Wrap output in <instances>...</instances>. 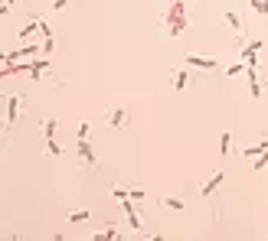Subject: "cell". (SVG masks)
I'll list each match as a JSON object with an SVG mask.
<instances>
[{"label": "cell", "instance_id": "6da1fadb", "mask_svg": "<svg viewBox=\"0 0 268 241\" xmlns=\"http://www.w3.org/2000/svg\"><path fill=\"white\" fill-rule=\"evenodd\" d=\"M164 23H167V30H170V36H183V30L190 26V20H187V10H183V0H174V4L167 7V13H164Z\"/></svg>", "mask_w": 268, "mask_h": 241}, {"label": "cell", "instance_id": "7a4b0ae2", "mask_svg": "<svg viewBox=\"0 0 268 241\" xmlns=\"http://www.w3.org/2000/svg\"><path fill=\"white\" fill-rule=\"evenodd\" d=\"M20 111H23V95L13 92L10 98H7V137H10V134H13V127H17Z\"/></svg>", "mask_w": 268, "mask_h": 241}, {"label": "cell", "instance_id": "3957f363", "mask_svg": "<svg viewBox=\"0 0 268 241\" xmlns=\"http://www.w3.org/2000/svg\"><path fill=\"white\" fill-rule=\"evenodd\" d=\"M183 62H187L190 68H200V72H223V65H219L216 56H200V52H190Z\"/></svg>", "mask_w": 268, "mask_h": 241}, {"label": "cell", "instance_id": "277c9868", "mask_svg": "<svg viewBox=\"0 0 268 241\" xmlns=\"http://www.w3.org/2000/svg\"><path fill=\"white\" fill-rule=\"evenodd\" d=\"M105 121H108V127H115V130H125L128 127V105H112L105 111Z\"/></svg>", "mask_w": 268, "mask_h": 241}, {"label": "cell", "instance_id": "5b68a950", "mask_svg": "<svg viewBox=\"0 0 268 241\" xmlns=\"http://www.w3.org/2000/svg\"><path fill=\"white\" fill-rule=\"evenodd\" d=\"M75 150H79V160L85 163V167H92V170H98V167H101V160L95 156L92 140H88V137H85V140H75Z\"/></svg>", "mask_w": 268, "mask_h": 241}, {"label": "cell", "instance_id": "8992f818", "mask_svg": "<svg viewBox=\"0 0 268 241\" xmlns=\"http://www.w3.org/2000/svg\"><path fill=\"white\" fill-rule=\"evenodd\" d=\"M223 183H226V170H216V173H209V176H206V183L200 186V192L212 199V196H216V189H219Z\"/></svg>", "mask_w": 268, "mask_h": 241}, {"label": "cell", "instance_id": "52a82bcc", "mask_svg": "<svg viewBox=\"0 0 268 241\" xmlns=\"http://www.w3.org/2000/svg\"><path fill=\"white\" fill-rule=\"evenodd\" d=\"M39 56V46L36 43H26V46H20V49H13V52H7L4 62H17V59H36Z\"/></svg>", "mask_w": 268, "mask_h": 241}, {"label": "cell", "instance_id": "ba28073f", "mask_svg": "<svg viewBox=\"0 0 268 241\" xmlns=\"http://www.w3.org/2000/svg\"><path fill=\"white\" fill-rule=\"evenodd\" d=\"M223 23H226V26H232L236 39L242 43V36H245V23H242V17H239L236 10H226V13H223Z\"/></svg>", "mask_w": 268, "mask_h": 241}, {"label": "cell", "instance_id": "9c48e42d", "mask_svg": "<svg viewBox=\"0 0 268 241\" xmlns=\"http://www.w3.org/2000/svg\"><path fill=\"white\" fill-rule=\"evenodd\" d=\"M121 209H125V215H128V225H131L134 231H141V215H137V205H134V199L128 196V199H121Z\"/></svg>", "mask_w": 268, "mask_h": 241}, {"label": "cell", "instance_id": "30bf717a", "mask_svg": "<svg viewBox=\"0 0 268 241\" xmlns=\"http://www.w3.org/2000/svg\"><path fill=\"white\" fill-rule=\"evenodd\" d=\"M92 238H108V241H115V238H121V225H118V222L95 225V228H92Z\"/></svg>", "mask_w": 268, "mask_h": 241}, {"label": "cell", "instance_id": "8fae6325", "mask_svg": "<svg viewBox=\"0 0 268 241\" xmlns=\"http://www.w3.org/2000/svg\"><path fill=\"white\" fill-rule=\"evenodd\" d=\"M245 75H249V95H252V101H258V98H262V92H265V82L255 75V68H245Z\"/></svg>", "mask_w": 268, "mask_h": 241}, {"label": "cell", "instance_id": "7c38bea8", "mask_svg": "<svg viewBox=\"0 0 268 241\" xmlns=\"http://www.w3.org/2000/svg\"><path fill=\"white\" fill-rule=\"evenodd\" d=\"M170 85H174V92H183V88L190 85V72L187 68H174V72H170Z\"/></svg>", "mask_w": 268, "mask_h": 241}, {"label": "cell", "instance_id": "4fadbf2b", "mask_svg": "<svg viewBox=\"0 0 268 241\" xmlns=\"http://www.w3.org/2000/svg\"><path fill=\"white\" fill-rule=\"evenodd\" d=\"M39 26H43V17H39V20H30V23H26L23 30L17 33V39H33V36L39 33Z\"/></svg>", "mask_w": 268, "mask_h": 241}, {"label": "cell", "instance_id": "5bb4252c", "mask_svg": "<svg viewBox=\"0 0 268 241\" xmlns=\"http://www.w3.org/2000/svg\"><path fill=\"white\" fill-rule=\"evenodd\" d=\"M56 127H59V118L52 114V118H46L39 124V130H43V140H49V137H56Z\"/></svg>", "mask_w": 268, "mask_h": 241}, {"label": "cell", "instance_id": "9a60e30c", "mask_svg": "<svg viewBox=\"0 0 268 241\" xmlns=\"http://www.w3.org/2000/svg\"><path fill=\"white\" fill-rule=\"evenodd\" d=\"M245 68H249V65H245V62L239 59V62H232V65H226V68H223V75H226V78H239V75H242Z\"/></svg>", "mask_w": 268, "mask_h": 241}, {"label": "cell", "instance_id": "2e32d148", "mask_svg": "<svg viewBox=\"0 0 268 241\" xmlns=\"http://www.w3.org/2000/svg\"><path fill=\"white\" fill-rule=\"evenodd\" d=\"M85 137H92V121H79L75 127V140H85Z\"/></svg>", "mask_w": 268, "mask_h": 241}, {"label": "cell", "instance_id": "e0dca14e", "mask_svg": "<svg viewBox=\"0 0 268 241\" xmlns=\"http://www.w3.org/2000/svg\"><path fill=\"white\" fill-rule=\"evenodd\" d=\"M229 150H232V134H229V130H223V134H219V153H229Z\"/></svg>", "mask_w": 268, "mask_h": 241}, {"label": "cell", "instance_id": "ac0fdd59", "mask_svg": "<svg viewBox=\"0 0 268 241\" xmlns=\"http://www.w3.org/2000/svg\"><path fill=\"white\" fill-rule=\"evenodd\" d=\"M69 222H72V225H82V222H88V218H92V212H85V209H79V212H69Z\"/></svg>", "mask_w": 268, "mask_h": 241}, {"label": "cell", "instance_id": "d6986e66", "mask_svg": "<svg viewBox=\"0 0 268 241\" xmlns=\"http://www.w3.org/2000/svg\"><path fill=\"white\" fill-rule=\"evenodd\" d=\"M258 153H265V150H262V143H258V140H255V143H249V147L242 150V156H245V160H255Z\"/></svg>", "mask_w": 268, "mask_h": 241}, {"label": "cell", "instance_id": "ffe728a7", "mask_svg": "<svg viewBox=\"0 0 268 241\" xmlns=\"http://www.w3.org/2000/svg\"><path fill=\"white\" fill-rule=\"evenodd\" d=\"M160 205H167V209H177V212H183V209H187V202H183V199H160Z\"/></svg>", "mask_w": 268, "mask_h": 241}, {"label": "cell", "instance_id": "44dd1931", "mask_svg": "<svg viewBox=\"0 0 268 241\" xmlns=\"http://www.w3.org/2000/svg\"><path fill=\"white\" fill-rule=\"evenodd\" d=\"M46 153H49V156H63V147L56 143V137H49V140H46Z\"/></svg>", "mask_w": 268, "mask_h": 241}, {"label": "cell", "instance_id": "7402d4cb", "mask_svg": "<svg viewBox=\"0 0 268 241\" xmlns=\"http://www.w3.org/2000/svg\"><path fill=\"white\" fill-rule=\"evenodd\" d=\"M128 196H131L134 202H141V199H147V189H144V186H131V189H128Z\"/></svg>", "mask_w": 268, "mask_h": 241}, {"label": "cell", "instance_id": "603a6c76", "mask_svg": "<svg viewBox=\"0 0 268 241\" xmlns=\"http://www.w3.org/2000/svg\"><path fill=\"white\" fill-rule=\"evenodd\" d=\"M252 170H268V150H265V153H258L255 160H252Z\"/></svg>", "mask_w": 268, "mask_h": 241}, {"label": "cell", "instance_id": "cb8c5ba5", "mask_svg": "<svg viewBox=\"0 0 268 241\" xmlns=\"http://www.w3.org/2000/svg\"><path fill=\"white\" fill-rule=\"evenodd\" d=\"M252 10H255L258 17H268V0H252Z\"/></svg>", "mask_w": 268, "mask_h": 241}, {"label": "cell", "instance_id": "d4e9b609", "mask_svg": "<svg viewBox=\"0 0 268 241\" xmlns=\"http://www.w3.org/2000/svg\"><path fill=\"white\" fill-rule=\"evenodd\" d=\"M69 4H72V0H56V4H52V10H66Z\"/></svg>", "mask_w": 268, "mask_h": 241}, {"label": "cell", "instance_id": "484cf974", "mask_svg": "<svg viewBox=\"0 0 268 241\" xmlns=\"http://www.w3.org/2000/svg\"><path fill=\"white\" fill-rule=\"evenodd\" d=\"M258 143H262V150H268V134L262 137V140H258Z\"/></svg>", "mask_w": 268, "mask_h": 241}, {"label": "cell", "instance_id": "4316f807", "mask_svg": "<svg viewBox=\"0 0 268 241\" xmlns=\"http://www.w3.org/2000/svg\"><path fill=\"white\" fill-rule=\"evenodd\" d=\"M265 88H268V82H265Z\"/></svg>", "mask_w": 268, "mask_h": 241}]
</instances>
